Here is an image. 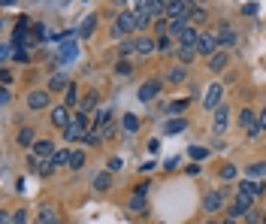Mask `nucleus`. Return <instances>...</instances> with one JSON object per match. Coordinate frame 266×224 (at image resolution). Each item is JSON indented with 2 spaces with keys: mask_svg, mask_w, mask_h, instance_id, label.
Returning a JSON list of instances; mask_svg holds the SVG:
<instances>
[{
  "mask_svg": "<svg viewBox=\"0 0 266 224\" xmlns=\"http://www.w3.org/2000/svg\"><path fill=\"white\" fill-rule=\"evenodd\" d=\"M239 125L248 130V136H260V133H263L260 115H254V109H242V112H239Z\"/></svg>",
  "mask_w": 266,
  "mask_h": 224,
  "instance_id": "1",
  "label": "nucleus"
},
{
  "mask_svg": "<svg viewBox=\"0 0 266 224\" xmlns=\"http://www.w3.org/2000/svg\"><path fill=\"white\" fill-rule=\"evenodd\" d=\"M136 31V15L133 12H118V22L112 25V36H127Z\"/></svg>",
  "mask_w": 266,
  "mask_h": 224,
  "instance_id": "2",
  "label": "nucleus"
},
{
  "mask_svg": "<svg viewBox=\"0 0 266 224\" xmlns=\"http://www.w3.org/2000/svg\"><path fill=\"white\" fill-rule=\"evenodd\" d=\"M227 125H230V106H218L215 109V121H212V133L215 136H221V133H227Z\"/></svg>",
  "mask_w": 266,
  "mask_h": 224,
  "instance_id": "3",
  "label": "nucleus"
},
{
  "mask_svg": "<svg viewBox=\"0 0 266 224\" xmlns=\"http://www.w3.org/2000/svg\"><path fill=\"white\" fill-rule=\"evenodd\" d=\"M227 212H230V218H239V215H248V212H251V197H248V194H236V200H233V206L230 209H227Z\"/></svg>",
  "mask_w": 266,
  "mask_h": 224,
  "instance_id": "4",
  "label": "nucleus"
},
{
  "mask_svg": "<svg viewBox=\"0 0 266 224\" xmlns=\"http://www.w3.org/2000/svg\"><path fill=\"white\" fill-rule=\"evenodd\" d=\"M31 155H36L39 160H52L58 152H55V142H52V139H36L33 149H31Z\"/></svg>",
  "mask_w": 266,
  "mask_h": 224,
  "instance_id": "5",
  "label": "nucleus"
},
{
  "mask_svg": "<svg viewBox=\"0 0 266 224\" xmlns=\"http://www.w3.org/2000/svg\"><path fill=\"white\" fill-rule=\"evenodd\" d=\"M76 55H79V46H76V39H70V43H61V49H58L55 61H58V64H73V61H76Z\"/></svg>",
  "mask_w": 266,
  "mask_h": 224,
  "instance_id": "6",
  "label": "nucleus"
},
{
  "mask_svg": "<svg viewBox=\"0 0 266 224\" xmlns=\"http://www.w3.org/2000/svg\"><path fill=\"white\" fill-rule=\"evenodd\" d=\"M197 52L199 55H206V58H212V55L218 52V36H215V33H199Z\"/></svg>",
  "mask_w": 266,
  "mask_h": 224,
  "instance_id": "7",
  "label": "nucleus"
},
{
  "mask_svg": "<svg viewBox=\"0 0 266 224\" xmlns=\"http://www.w3.org/2000/svg\"><path fill=\"white\" fill-rule=\"evenodd\" d=\"M221 94H224V85H218V82H215V85H209V91H206V97H203V106L215 112V109L221 106Z\"/></svg>",
  "mask_w": 266,
  "mask_h": 224,
  "instance_id": "8",
  "label": "nucleus"
},
{
  "mask_svg": "<svg viewBox=\"0 0 266 224\" xmlns=\"http://www.w3.org/2000/svg\"><path fill=\"white\" fill-rule=\"evenodd\" d=\"M161 88H164V82H161V79H148V82L139 88V94H136V97H139L142 103H148V100H154V97L161 94Z\"/></svg>",
  "mask_w": 266,
  "mask_h": 224,
  "instance_id": "9",
  "label": "nucleus"
},
{
  "mask_svg": "<svg viewBox=\"0 0 266 224\" xmlns=\"http://www.w3.org/2000/svg\"><path fill=\"white\" fill-rule=\"evenodd\" d=\"M133 15H136V31H145L151 25V12H148V3H136L133 6Z\"/></svg>",
  "mask_w": 266,
  "mask_h": 224,
  "instance_id": "10",
  "label": "nucleus"
},
{
  "mask_svg": "<svg viewBox=\"0 0 266 224\" xmlns=\"http://www.w3.org/2000/svg\"><path fill=\"white\" fill-rule=\"evenodd\" d=\"M221 206H224V194L221 191H209L203 197V209H206V212H218Z\"/></svg>",
  "mask_w": 266,
  "mask_h": 224,
  "instance_id": "11",
  "label": "nucleus"
},
{
  "mask_svg": "<svg viewBox=\"0 0 266 224\" xmlns=\"http://www.w3.org/2000/svg\"><path fill=\"white\" fill-rule=\"evenodd\" d=\"M239 191L248 194V197L254 200V197H260V194H263V182H257V179H242V182H239Z\"/></svg>",
  "mask_w": 266,
  "mask_h": 224,
  "instance_id": "12",
  "label": "nucleus"
},
{
  "mask_svg": "<svg viewBox=\"0 0 266 224\" xmlns=\"http://www.w3.org/2000/svg\"><path fill=\"white\" fill-rule=\"evenodd\" d=\"M70 85H73V82H70V76H66V73H55V76H52V79H49V91H70Z\"/></svg>",
  "mask_w": 266,
  "mask_h": 224,
  "instance_id": "13",
  "label": "nucleus"
},
{
  "mask_svg": "<svg viewBox=\"0 0 266 224\" xmlns=\"http://www.w3.org/2000/svg\"><path fill=\"white\" fill-rule=\"evenodd\" d=\"M227 64H230V55H227V52H215V55L209 58V70H212V73L227 70Z\"/></svg>",
  "mask_w": 266,
  "mask_h": 224,
  "instance_id": "14",
  "label": "nucleus"
},
{
  "mask_svg": "<svg viewBox=\"0 0 266 224\" xmlns=\"http://www.w3.org/2000/svg\"><path fill=\"white\" fill-rule=\"evenodd\" d=\"M179 39H182V46H188V49H197V43H199V31L194 28V25H188V28L182 31V36H179Z\"/></svg>",
  "mask_w": 266,
  "mask_h": 224,
  "instance_id": "15",
  "label": "nucleus"
},
{
  "mask_svg": "<svg viewBox=\"0 0 266 224\" xmlns=\"http://www.w3.org/2000/svg\"><path fill=\"white\" fill-rule=\"evenodd\" d=\"M28 106L31 109H46L49 106V91H31L28 94Z\"/></svg>",
  "mask_w": 266,
  "mask_h": 224,
  "instance_id": "16",
  "label": "nucleus"
},
{
  "mask_svg": "<svg viewBox=\"0 0 266 224\" xmlns=\"http://www.w3.org/2000/svg\"><path fill=\"white\" fill-rule=\"evenodd\" d=\"M52 121H55L58 128H66V125L73 121V115H70L66 106H55V109H52Z\"/></svg>",
  "mask_w": 266,
  "mask_h": 224,
  "instance_id": "17",
  "label": "nucleus"
},
{
  "mask_svg": "<svg viewBox=\"0 0 266 224\" xmlns=\"http://www.w3.org/2000/svg\"><path fill=\"white\" fill-rule=\"evenodd\" d=\"M182 130H188V118H169L166 128H164V133H166V136H179Z\"/></svg>",
  "mask_w": 266,
  "mask_h": 224,
  "instance_id": "18",
  "label": "nucleus"
},
{
  "mask_svg": "<svg viewBox=\"0 0 266 224\" xmlns=\"http://www.w3.org/2000/svg\"><path fill=\"white\" fill-rule=\"evenodd\" d=\"M85 133H88V130L82 128V125H76V121H70V125H66V128H64V139H66V142H76V139H82Z\"/></svg>",
  "mask_w": 266,
  "mask_h": 224,
  "instance_id": "19",
  "label": "nucleus"
},
{
  "mask_svg": "<svg viewBox=\"0 0 266 224\" xmlns=\"http://www.w3.org/2000/svg\"><path fill=\"white\" fill-rule=\"evenodd\" d=\"M94 31H97V15H85V22L79 25V39H88Z\"/></svg>",
  "mask_w": 266,
  "mask_h": 224,
  "instance_id": "20",
  "label": "nucleus"
},
{
  "mask_svg": "<svg viewBox=\"0 0 266 224\" xmlns=\"http://www.w3.org/2000/svg\"><path fill=\"white\" fill-rule=\"evenodd\" d=\"M158 49V39H151V36H136V52L139 55H151Z\"/></svg>",
  "mask_w": 266,
  "mask_h": 224,
  "instance_id": "21",
  "label": "nucleus"
},
{
  "mask_svg": "<svg viewBox=\"0 0 266 224\" xmlns=\"http://www.w3.org/2000/svg\"><path fill=\"white\" fill-rule=\"evenodd\" d=\"M97 91H88V94L82 97V100H79V112H85V115H88V112H94V106H97Z\"/></svg>",
  "mask_w": 266,
  "mask_h": 224,
  "instance_id": "22",
  "label": "nucleus"
},
{
  "mask_svg": "<svg viewBox=\"0 0 266 224\" xmlns=\"http://www.w3.org/2000/svg\"><path fill=\"white\" fill-rule=\"evenodd\" d=\"M109 188H112V173L103 170V173L94 176V191H109Z\"/></svg>",
  "mask_w": 266,
  "mask_h": 224,
  "instance_id": "23",
  "label": "nucleus"
},
{
  "mask_svg": "<svg viewBox=\"0 0 266 224\" xmlns=\"http://www.w3.org/2000/svg\"><path fill=\"white\" fill-rule=\"evenodd\" d=\"M245 173H248V179H263V176H266V160H254V164H248Z\"/></svg>",
  "mask_w": 266,
  "mask_h": 224,
  "instance_id": "24",
  "label": "nucleus"
},
{
  "mask_svg": "<svg viewBox=\"0 0 266 224\" xmlns=\"http://www.w3.org/2000/svg\"><path fill=\"white\" fill-rule=\"evenodd\" d=\"M188 106H191V100H188V97H182V100H172V103L166 106V112H169V115H175V118H182V112H185Z\"/></svg>",
  "mask_w": 266,
  "mask_h": 224,
  "instance_id": "25",
  "label": "nucleus"
},
{
  "mask_svg": "<svg viewBox=\"0 0 266 224\" xmlns=\"http://www.w3.org/2000/svg\"><path fill=\"white\" fill-rule=\"evenodd\" d=\"M39 224H61V218L52 206H39Z\"/></svg>",
  "mask_w": 266,
  "mask_h": 224,
  "instance_id": "26",
  "label": "nucleus"
},
{
  "mask_svg": "<svg viewBox=\"0 0 266 224\" xmlns=\"http://www.w3.org/2000/svg\"><path fill=\"white\" fill-rule=\"evenodd\" d=\"M185 79H188L185 67H172V70H166V82H169V85H179V82H185Z\"/></svg>",
  "mask_w": 266,
  "mask_h": 224,
  "instance_id": "27",
  "label": "nucleus"
},
{
  "mask_svg": "<svg viewBox=\"0 0 266 224\" xmlns=\"http://www.w3.org/2000/svg\"><path fill=\"white\" fill-rule=\"evenodd\" d=\"M15 142H18V146H31V149H33V142H36L33 128H21V130H18V136H15Z\"/></svg>",
  "mask_w": 266,
  "mask_h": 224,
  "instance_id": "28",
  "label": "nucleus"
},
{
  "mask_svg": "<svg viewBox=\"0 0 266 224\" xmlns=\"http://www.w3.org/2000/svg\"><path fill=\"white\" fill-rule=\"evenodd\" d=\"M236 33L230 31V28H221V33H218V46H236Z\"/></svg>",
  "mask_w": 266,
  "mask_h": 224,
  "instance_id": "29",
  "label": "nucleus"
},
{
  "mask_svg": "<svg viewBox=\"0 0 266 224\" xmlns=\"http://www.w3.org/2000/svg\"><path fill=\"white\" fill-rule=\"evenodd\" d=\"M127 209L130 212H145V197L142 194H133L130 200H127Z\"/></svg>",
  "mask_w": 266,
  "mask_h": 224,
  "instance_id": "30",
  "label": "nucleus"
},
{
  "mask_svg": "<svg viewBox=\"0 0 266 224\" xmlns=\"http://www.w3.org/2000/svg\"><path fill=\"white\" fill-rule=\"evenodd\" d=\"M188 155L194 158V164H199V160L209 158V149H203V146H191V149H188Z\"/></svg>",
  "mask_w": 266,
  "mask_h": 224,
  "instance_id": "31",
  "label": "nucleus"
},
{
  "mask_svg": "<svg viewBox=\"0 0 266 224\" xmlns=\"http://www.w3.org/2000/svg\"><path fill=\"white\" fill-rule=\"evenodd\" d=\"M121 128L127 130V133H136V130H139V118H136V115H124V118H121Z\"/></svg>",
  "mask_w": 266,
  "mask_h": 224,
  "instance_id": "32",
  "label": "nucleus"
},
{
  "mask_svg": "<svg viewBox=\"0 0 266 224\" xmlns=\"http://www.w3.org/2000/svg\"><path fill=\"white\" fill-rule=\"evenodd\" d=\"M194 55H197V49H188V46H179V61H182V64H191V61H194Z\"/></svg>",
  "mask_w": 266,
  "mask_h": 224,
  "instance_id": "33",
  "label": "nucleus"
},
{
  "mask_svg": "<svg viewBox=\"0 0 266 224\" xmlns=\"http://www.w3.org/2000/svg\"><path fill=\"white\" fill-rule=\"evenodd\" d=\"M36 173H39V176H52V173H55V160H39V164H36Z\"/></svg>",
  "mask_w": 266,
  "mask_h": 224,
  "instance_id": "34",
  "label": "nucleus"
},
{
  "mask_svg": "<svg viewBox=\"0 0 266 224\" xmlns=\"http://www.w3.org/2000/svg\"><path fill=\"white\" fill-rule=\"evenodd\" d=\"M70 158H73V152H70V149H64V152H58L52 160H55V167H64V164L70 167Z\"/></svg>",
  "mask_w": 266,
  "mask_h": 224,
  "instance_id": "35",
  "label": "nucleus"
},
{
  "mask_svg": "<svg viewBox=\"0 0 266 224\" xmlns=\"http://www.w3.org/2000/svg\"><path fill=\"white\" fill-rule=\"evenodd\" d=\"M82 164H85V152H82V149H76V152H73V158H70V170H79Z\"/></svg>",
  "mask_w": 266,
  "mask_h": 224,
  "instance_id": "36",
  "label": "nucleus"
},
{
  "mask_svg": "<svg viewBox=\"0 0 266 224\" xmlns=\"http://www.w3.org/2000/svg\"><path fill=\"white\" fill-rule=\"evenodd\" d=\"M236 176H239V170H236L233 164H224V167H221V179H224V182H230Z\"/></svg>",
  "mask_w": 266,
  "mask_h": 224,
  "instance_id": "37",
  "label": "nucleus"
},
{
  "mask_svg": "<svg viewBox=\"0 0 266 224\" xmlns=\"http://www.w3.org/2000/svg\"><path fill=\"white\" fill-rule=\"evenodd\" d=\"M191 18H194V25H203V22L209 18V12H206L203 6H194V9H191Z\"/></svg>",
  "mask_w": 266,
  "mask_h": 224,
  "instance_id": "38",
  "label": "nucleus"
},
{
  "mask_svg": "<svg viewBox=\"0 0 266 224\" xmlns=\"http://www.w3.org/2000/svg\"><path fill=\"white\" fill-rule=\"evenodd\" d=\"M76 100H79V97H76V85H70V91L64 94V106H66V109H73V106H76Z\"/></svg>",
  "mask_w": 266,
  "mask_h": 224,
  "instance_id": "39",
  "label": "nucleus"
},
{
  "mask_svg": "<svg viewBox=\"0 0 266 224\" xmlns=\"http://www.w3.org/2000/svg\"><path fill=\"white\" fill-rule=\"evenodd\" d=\"M136 52V39H121V55H133Z\"/></svg>",
  "mask_w": 266,
  "mask_h": 224,
  "instance_id": "40",
  "label": "nucleus"
},
{
  "mask_svg": "<svg viewBox=\"0 0 266 224\" xmlns=\"http://www.w3.org/2000/svg\"><path fill=\"white\" fill-rule=\"evenodd\" d=\"M239 12H242V15H254V12H257V3H242Z\"/></svg>",
  "mask_w": 266,
  "mask_h": 224,
  "instance_id": "41",
  "label": "nucleus"
},
{
  "mask_svg": "<svg viewBox=\"0 0 266 224\" xmlns=\"http://www.w3.org/2000/svg\"><path fill=\"white\" fill-rule=\"evenodd\" d=\"M15 61H18V64H28V61H31L28 49H15Z\"/></svg>",
  "mask_w": 266,
  "mask_h": 224,
  "instance_id": "42",
  "label": "nucleus"
},
{
  "mask_svg": "<svg viewBox=\"0 0 266 224\" xmlns=\"http://www.w3.org/2000/svg\"><path fill=\"white\" fill-rule=\"evenodd\" d=\"M12 224H28V212H25V209H18V212L12 215Z\"/></svg>",
  "mask_w": 266,
  "mask_h": 224,
  "instance_id": "43",
  "label": "nucleus"
},
{
  "mask_svg": "<svg viewBox=\"0 0 266 224\" xmlns=\"http://www.w3.org/2000/svg\"><path fill=\"white\" fill-rule=\"evenodd\" d=\"M33 39H39V43H42V39H46V36H42V33H46V25H33Z\"/></svg>",
  "mask_w": 266,
  "mask_h": 224,
  "instance_id": "44",
  "label": "nucleus"
},
{
  "mask_svg": "<svg viewBox=\"0 0 266 224\" xmlns=\"http://www.w3.org/2000/svg\"><path fill=\"white\" fill-rule=\"evenodd\" d=\"M0 82H3V88H6V85H12V73H9L6 67L0 70Z\"/></svg>",
  "mask_w": 266,
  "mask_h": 224,
  "instance_id": "45",
  "label": "nucleus"
},
{
  "mask_svg": "<svg viewBox=\"0 0 266 224\" xmlns=\"http://www.w3.org/2000/svg\"><path fill=\"white\" fill-rule=\"evenodd\" d=\"M121 167H124L121 158H109V173H115V170H121Z\"/></svg>",
  "mask_w": 266,
  "mask_h": 224,
  "instance_id": "46",
  "label": "nucleus"
},
{
  "mask_svg": "<svg viewBox=\"0 0 266 224\" xmlns=\"http://www.w3.org/2000/svg\"><path fill=\"white\" fill-rule=\"evenodd\" d=\"M169 46H172L169 36H158V49H161V52H169Z\"/></svg>",
  "mask_w": 266,
  "mask_h": 224,
  "instance_id": "47",
  "label": "nucleus"
},
{
  "mask_svg": "<svg viewBox=\"0 0 266 224\" xmlns=\"http://www.w3.org/2000/svg\"><path fill=\"white\" fill-rule=\"evenodd\" d=\"M115 73H121V76H127V73H130V64H127V61H121V64L115 67Z\"/></svg>",
  "mask_w": 266,
  "mask_h": 224,
  "instance_id": "48",
  "label": "nucleus"
},
{
  "mask_svg": "<svg viewBox=\"0 0 266 224\" xmlns=\"http://www.w3.org/2000/svg\"><path fill=\"white\" fill-rule=\"evenodd\" d=\"M133 194H142V197H145V194H148V182H139V185L133 188Z\"/></svg>",
  "mask_w": 266,
  "mask_h": 224,
  "instance_id": "49",
  "label": "nucleus"
},
{
  "mask_svg": "<svg viewBox=\"0 0 266 224\" xmlns=\"http://www.w3.org/2000/svg\"><path fill=\"white\" fill-rule=\"evenodd\" d=\"M0 106H9V88L0 91Z\"/></svg>",
  "mask_w": 266,
  "mask_h": 224,
  "instance_id": "50",
  "label": "nucleus"
},
{
  "mask_svg": "<svg viewBox=\"0 0 266 224\" xmlns=\"http://www.w3.org/2000/svg\"><path fill=\"white\" fill-rule=\"evenodd\" d=\"M245 218H248V224H257V221H260V212H254V209H251Z\"/></svg>",
  "mask_w": 266,
  "mask_h": 224,
  "instance_id": "51",
  "label": "nucleus"
},
{
  "mask_svg": "<svg viewBox=\"0 0 266 224\" xmlns=\"http://www.w3.org/2000/svg\"><path fill=\"white\" fill-rule=\"evenodd\" d=\"M199 173V164H188V176H197Z\"/></svg>",
  "mask_w": 266,
  "mask_h": 224,
  "instance_id": "52",
  "label": "nucleus"
},
{
  "mask_svg": "<svg viewBox=\"0 0 266 224\" xmlns=\"http://www.w3.org/2000/svg\"><path fill=\"white\" fill-rule=\"evenodd\" d=\"M0 224H12V215H9V212H3V215H0Z\"/></svg>",
  "mask_w": 266,
  "mask_h": 224,
  "instance_id": "53",
  "label": "nucleus"
},
{
  "mask_svg": "<svg viewBox=\"0 0 266 224\" xmlns=\"http://www.w3.org/2000/svg\"><path fill=\"white\" fill-rule=\"evenodd\" d=\"M260 128L266 130V109H263V112H260Z\"/></svg>",
  "mask_w": 266,
  "mask_h": 224,
  "instance_id": "54",
  "label": "nucleus"
},
{
  "mask_svg": "<svg viewBox=\"0 0 266 224\" xmlns=\"http://www.w3.org/2000/svg\"><path fill=\"white\" fill-rule=\"evenodd\" d=\"M221 224H236V218H224V221H221Z\"/></svg>",
  "mask_w": 266,
  "mask_h": 224,
  "instance_id": "55",
  "label": "nucleus"
},
{
  "mask_svg": "<svg viewBox=\"0 0 266 224\" xmlns=\"http://www.w3.org/2000/svg\"><path fill=\"white\" fill-rule=\"evenodd\" d=\"M206 224H221V221H215V218H212V221H206Z\"/></svg>",
  "mask_w": 266,
  "mask_h": 224,
  "instance_id": "56",
  "label": "nucleus"
},
{
  "mask_svg": "<svg viewBox=\"0 0 266 224\" xmlns=\"http://www.w3.org/2000/svg\"><path fill=\"white\" fill-rule=\"evenodd\" d=\"M263 224H266V215H263Z\"/></svg>",
  "mask_w": 266,
  "mask_h": 224,
  "instance_id": "57",
  "label": "nucleus"
},
{
  "mask_svg": "<svg viewBox=\"0 0 266 224\" xmlns=\"http://www.w3.org/2000/svg\"><path fill=\"white\" fill-rule=\"evenodd\" d=\"M164 224H166V221H164Z\"/></svg>",
  "mask_w": 266,
  "mask_h": 224,
  "instance_id": "58",
  "label": "nucleus"
}]
</instances>
